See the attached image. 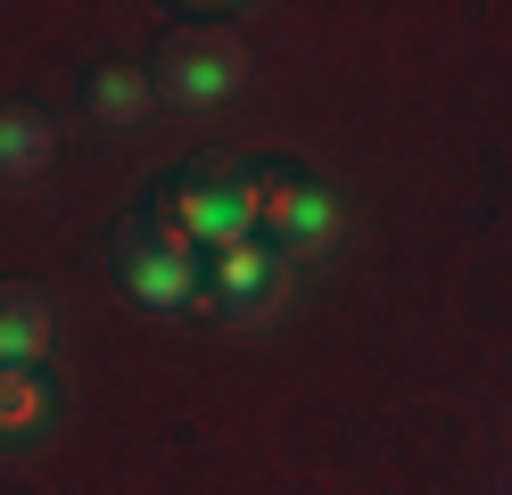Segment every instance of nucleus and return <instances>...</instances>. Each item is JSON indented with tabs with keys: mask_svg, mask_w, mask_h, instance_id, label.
I'll use <instances>...</instances> for the list:
<instances>
[{
	"mask_svg": "<svg viewBox=\"0 0 512 495\" xmlns=\"http://www.w3.org/2000/svg\"><path fill=\"white\" fill-rule=\"evenodd\" d=\"M116 281L141 297V306H190V297H207V273H199V248L182 240V231L141 207V215H124L116 231Z\"/></svg>",
	"mask_w": 512,
	"mask_h": 495,
	"instance_id": "obj_1",
	"label": "nucleus"
},
{
	"mask_svg": "<svg viewBox=\"0 0 512 495\" xmlns=\"http://www.w3.org/2000/svg\"><path fill=\"white\" fill-rule=\"evenodd\" d=\"M248 75V50H240V33L232 25H174L166 42H157L149 58V83L182 99V108H215V99H232Z\"/></svg>",
	"mask_w": 512,
	"mask_h": 495,
	"instance_id": "obj_2",
	"label": "nucleus"
},
{
	"mask_svg": "<svg viewBox=\"0 0 512 495\" xmlns=\"http://www.w3.org/2000/svg\"><path fill=\"white\" fill-rule=\"evenodd\" d=\"M157 215H166L190 248H240V240H248V174L182 165V174L157 190Z\"/></svg>",
	"mask_w": 512,
	"mask_h": 495,
	"instance_id": "obj_3",
	"label": "nucleus"
},
{
	"mask_svg": "<svg viewBox=\"0 0 512 495\" xmlns=\"http://www.w3.org/2000/svg\"><path fill=\"white\" fill-rule=\"evenodd\" d=\"M248 231L290 240V248H323L339 231V207H331V190H314L298 174H248Z\"/></svg>",
	"mask_w": 512,
	"mask_h": 495,
	"instance_id": "obj_4",
	"label": "nucleus"
},
{
	"mask_svg": "<svg viewBox=\"0 0 512 495\" xmlns=\"http://www.w3.org/2000/svg\"><path fill=\"white\" fill-rule=\"evenodd\" d=\"M199 306H215V314H273V306H281V264H273V248H256V240L215 248V273H207V297H199Z\"/></svg>",
	"mask_w": 512,
	"mask_h": 495,
	"instance_id": "obj_5",
	"label": "nucleus"
},
{
	"mask_svg": "<svg viewBox=\"0 0 512 495\" xmlns=\"http://www.w3.org/2000/svg\"><path fill=\"white\" fill-rule=\"evenodd\" d=\"M42 347H50V297L34 281H0V372H9V363L34 372Z\"/></svg>",
	"mask_w": 512,
	"mask_h": 495,
	"instance_id": "obj_6",
	"label": "nucleus"
},
{
	"mask_svg": "<svg viewBox=\"0 0 512 495\" xmlns=\"http://www.w3.org/2000/svg\"><path fill=\"white\" fill-rule=\"evenodd\" d=\"M83 108L100 116V124H141V116L157 108V83H149V66H124V58L91 66V75H83Z\"/></svg>",
	"mask_w": 512,
	"mask_h": 495,
	"instance_id": "obj_7",
	"label": "nucleus"
},
{
	"mask_svg": "<svg viewBox=\"0 0 512 495\" xmlns=\"http://www.w3.org/2000/svg\"><path fill=\"white\" fill-rule=\"evenodd\" d=\"M42 157H50V116L9 99L0 108V174H42Z\"/></svg>",
	"mask_w": 512,
	"mask_h": 495,
	"instance_id": "obj_8",
	"label": "nucleus"
},
{
	"mask_svg": "<svg viewBox=\"0 0 512 495\" xmlns=\"http://www.w3.org/2000/svg\"><path fill=\"white\" fill-rule=\"evenodd\" d=\"M42 421H50V388L25 372V363H9V372H0V438H34Z\"/></svg>",
	"mask_w": 512,
	"mask_h": 495,
	"instance_id": "obj_9",
	"label": "nucleus"
}]
</instances>
